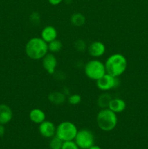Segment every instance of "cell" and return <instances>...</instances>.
<instances>
[{
  "label": "cell",
  "mask_w": 148,
  "mask_h": 149,
  "mask_svg": "<svg viewBox=\"0 0 148 149\" xmlns=\"http://www.w3.org/2000/svg\"><path fill=\"white\" fill-rule=\"evenodd\" d=\"M127 65L126 57L120 53L111 55L104 63L106 73L115 77H120L126 71Z\"/></svg>",
  "instance_id": "obj_2"
},
{
  "label": "cell",
  "mask_w": 148,
  "mask_h": 149,
  "mask_svg": "<svg viewBox=\"0 0 148 149\" xmlns=\"http://www.w3.org/2000/svg\"><path fill=\"white\" fill-rule=\"evenodd\" d=\"M29 119L33 123L40 125L46 120V114L41 109H33L29 113Z\"/></svg>",
  "instance_id": "obj_14"
},
{
  "label": "cell",
  "mask_w": 148,
  "mask_h": 149,
  "mask_svg": "<svg viewBox=\"0 0 148 149\" xmlns=\"http://www.w3.org/2000/svg\"><path fill=\"white\" fill-rule=\"evenodd\" d=\"M106 51L105 45L101 42H93L88 47V52L93 58H100L102 56Z\"/></svg>",
  "instance_id": "obj_10"
},
{
  "label": "cell",
  "mask_w": 148,
  "mask_h": 149,
  "mask_svg": "<svg viewBox=\"0 0 148 149\" xmlns=\"http://www.w3.org/2000/svg\"><path fill=\"white\" fill-rule=\"evenodd\" d=\"M84 72L89 79L95 81L107 74L104 63L97 59L91 60L86 63L84 67Z\"/></svg>",
  "instance_id": "obj_4"
},
{
  "label": "cell",
  "mask_w": 148,
  "mask_h": 149,
  "mask_svg": "<svg viewBox=\"0 0 148 149\" xmlns=\"http://www.w3.org/2000/svg\"><path fill=\"white\" fill-rule=\"evenodd\" d=\"M61 149H79V147L76 144V143L73 141H63L62 146Z\"/></svg>",
  "instance_id": "obj_22"
},
{
  "label": "cell",
  "mask_w": 148,
  "mask_h": 149,
  "mask_svg": "<svg viewBox=\"0 0 148 149\" xmlns=\"http://www.w3.org/2000/svg\"><path fill=\"white\" fill-rule=\"evenodd\" d=\"M66 95L63 93L58 91L52 92L48 95V100L54 105L59 106L65 103Z\"/></svg>",
  "instance_id": "obj_15"
},
{
  "label": "cell",
  "mask_w": 148,
  "mask_h": 149,
  "mask_svg": "<svg viewBox=\"0 0 148 149\" xmlns=\"http://www.w3.org/2000/svg\"><path fill=\"white\" fill-rule=\"evenodd\" d=\"M97 124L102 130L105 132L113 130L118 124L117 115L108 108L102 109L97 115Z\"/></svg>",
  "instance_id": "obj_3"
},
{
  "label": "cell",
  "mask_w": 148,
  "mask_h": 149,
  "mask_svg": "<svg viewBox=\"0 0 148 149\" xmlns=\"http://www.w3.org/2000/svg\"><path fill=\"white\" fill-rule=\"evenodd\" d=\"M57 37V31L54 26H45L41 33V38L46 43H49Z\"/></svg>",
  "instance_id": "obj_12"
},
{
  "label": "cell",
  "mask_w": 148,
  "mask_h": 149,
  "mask_svg": "<svg viewBox=\"0 0 148 149\" xmlns=\"http://www.w3.org/2000/svg\"><path fill=\"white\" fill-rule=\"evenodd\" d=\"M30 20L33 25H38L40 23L41 16L38 12H33L30 15Z\"/></svg>",
  "instance_id": "obj_23"
},
{
  "label": "cell",
  "mask_w": 148,
  "mask_h": 149,
  "mask_svg": "<svg viewBox=\"0 0 148 149\" xmlns=\"http://www.w3.org/2000/svg\"><path fill=\"white\" fill-rule=\"evenodd\" d=\"M62 143H63V141L57 136L55 135L51 138V141L49 142V148L50 149H61Z\"/></svg>",
  "instance_id": "obj_19"
},
{
  "label": "cell",
  "mask_w": 148,
  "mask_h": 149,
  "mask_svg": "<svg viewBox=\"0 0 148 149\" xmlns=\"http://www.w3.org/2000/svg\"><path fill=\"white\" fill-rule=\"evenodd\" d=\"M56 129L55 124L50 121H44L39 125V130L41 135L46 138H52L56 135Z\"/></svg>",
  "instance_id": "obj_9"
},
{
  "label": "cell",
  "mask_w": 148,
  "mask_h": 149,
  "mask_svg": "<svg viewBox=\"0 0 148 149\" xmlns=\"http://www.w3.org/2000/svg\"><path fill=\"white\" fill-rule=\"evenodd\" d=\"M12 117L11 108L6 104H0V125H7L11 122Z\"/></svg>",
  "instance_id": "obj_11"
},
{
  "label": "cell",
  "mask_w": 148,
  "mask_h": 149,
  "mask_svg": "<svg viewBox=\"0 0 148 149\" xmlns=\"http://www.w3.org/2000/svg\"><path fill=\"white\" fill-rule=\"evenodd\" d=\"M25 51L30 59L41 60L48 53V43L41 37H33L26 43Z\"/></svg>",
  "instance_id": "obj_1"
},
{
  "label": "cell",
  "mask_w": 148,
  "mask_h": 149,
  "mask_svg": "<svg viewBox=\"0 0 148 149\" xmlns=\"http://www.w3.org/2000/svg\"><path fill=\"white\" fill-rule=\"evenodd\" d=\"M78 131L76 126L73 122L65 121L57 127L55 135L62 141H74Z\"/></svg>",
  "instance_id": "obj_5"
},
{
  "label": "cell",
  "mask_w": 148,
  "mask_h": 149,
  "mask_svg": "<svg viewBox=\"0 0 148 149\" xmlns=\"http://www.w3.org/2000/svg\"><path fill=\"white\" fill-rule=\"evenodd\" d=\"M71 23L76 27H81L86 23V17L82 13H74L71 17Z\"/></svg>",
  "instance_id": "obj_17"
},
{
  "label": "cell",
  "mask_w": 148,
  "mask_h": 149,
  "mask_svg": "<svg viewBox=\"0 0 148 149\" xmlns=\"http://www.w3.org/2000/svg\"><path fill=\"white\" fill-rule=\"evenodd\" d=\"M126 108V103L123 99L120 98H112L108 109L115 113H121L125 111Z\"/></svg>",
  "instance_id": "obj_13"
},
{
  "label": "cell",
  "mask_w": 148,
  "mask_h": 149,
  "mask_svg": "<svg viewBox=\"0 0 148 149\" xmlns=\"http://www.w3.org/2000/svg\"><path fill=\"white\" fill-rule=\"evenodd\" d=\"M120 84L118 77L105 74L102 77L97 80V87L102 91H108L116 88Z\"/></svg>",
  "instance_id": "obj_7"
},
{
  "label": "cell",
  "mask_w": 148,
  "mask_h": 149,
  "mask_svg": "<svg viewBox=\"0 0 148 149\" xmlns=\"http://www.w3.org/2000/svg\"><path fill=\"white\" fill-rule=\"evenodd\" d=\"M4 133H5V128H4V125H0V138H2Z\"/></svg>",
  "instance_id": "obj_25"
},
{
  "label": "cell",
  "mask_w": 148,
  "mask_h": 149,
  "mask_svg": "<svg viewBox=\"0 0 148 149\" xmlns=\"http://www.w3.org/2000/svg\"><path fill=\"white\" fill-rule=\"evenodd\" d=\"M112 100V97L109 93H104L100 95L98 97L97 100V105L100 108L102 109H107L108 108L109 104Z\"/></svg>",
  "instance_id": "obj_16"
},
{
  "label": "cell",
  "mask_w": 148,
  "mask_h": 149,
  "mask_svg": "<svg viewBox=\"0 0 148 149\" xmlns=\"http://www.w3.org/2000/svg\"><path fill=\"white\" fill-rule=\"evenodd\" d=\"M74 141L80 149H89L94 145V136L92 132L87 129H83L78 131Z\"/></svg>",
  "instance_id": "obj_6"
},
{
  "label": "cell",
  "mask_w": 148,
  "mask_h": 149,
  "mask_svg": "<svg viewBox=\"0 0 148 149\" xmlns=\"http://www.w3.org/2000/svg\"><path fill=\"white\" fill-rule=\"evenodd\" d=\"M74 47L75 49L78 52H84L86 49V44L83 39H77L74 43Z\"/></svg>",
  "instance_id": "obj_20"
},
{
  "label": "cell",
  "mask_w": 148,
  "mask_h": 149,
  "mask_svg": "<svg viewBox=\"0 0 148 149\" xmlns=\"http://www.w3.org/2000/svg\"><path fill=\"white\" fill-rule=\"evenodd\" d=\"M81 101V97L78 94L71 95L68 97V103L73 106H76L78 105Z\"/></svg>",
  "instance_id": "obj_21"
},
{
  "label": "cell",
  "mask_w": 148,
  "mask_h": 149,
  "mask_svg": "<svg viewBox=\"0 0 148 149\" xmlns=\"http://www.w3.org/2000/svg\"><path fill=\"white\" fill-rule=\"evenodd\" d=\"M89 149H102L101 148H100V146H95V145H93L92 146L90 147L89 148Z\"/></svg>",
  "instance_id": "obj_26"
},
{
  "label": "cell",
  "mask_w": 148,
  "mask_h": 149,
  "mask_svg": "<svg viewBox=\"0 0 148 149\" xmlns=\"http://www.w3.org/2000/svg\"><path fill=\"white\" fill-rule=\"evenodd\" d=\"M63 0H48L49 4L52 6H57V5H59V4L62 2Z\"/></svg>",
  "instance_id": "obj_24"
},
{
  "label": "cell",
  "mask_w": 148,
  "mask_h": 149,
  "mask_svg": "<svg viewBox=\"0 0 148 149\" xmlns=\"http://www.w3.org/2000/svg\"><path fill=\"white\" fill-rule=\"evenodd\" d=\"M42 65L49 74H54L57 65V60L53 53H47L42 58Z\"/></svg>",
  "instance_id": "obj_8"
},
{
  "label": "cell",
  "mask_w": 148,
  "mask_h": 149,
  "mask_svg": "<svg viewBox=\"0 0 148 149\" xmlns=\"http://www.w3.org/2000/svg\"><path fill=\"white\" fill-rule=\"evenodd\" d=\"M62 48V43L58 39H55L51 42L48 43V49L52 53L59 52Z\"/></svg>",
  "instance_id": "obj_18"
}]
</instances>
